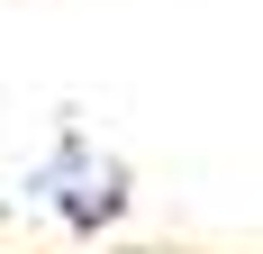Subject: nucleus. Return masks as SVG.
<instances>
[{"instance_id":"f257e3e1","label":"nucleus","mask_w":263,"mask_h":254,"mask_svg":"<svg viewBox=\"0 0 263 254\" xmlns=\"http://www.w3.org/2000/svg\"><path fill=\"white\" fill-rule=\"evenodd\" d=\"M18 191L46 209V218H64L73 236H100V227H118V218H127V164H118V154H100L82 127H64V136L27 164Z\"/></svg>"}]
</instances>
